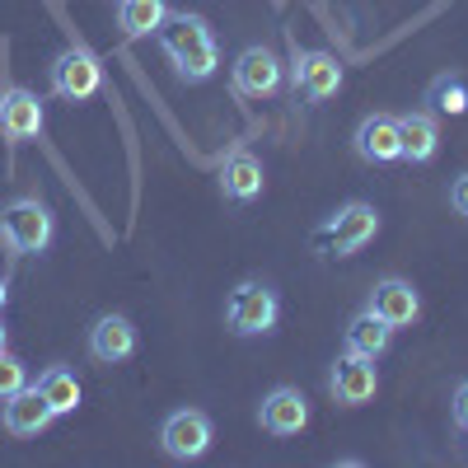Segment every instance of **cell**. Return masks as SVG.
Masks as SVG:
<instances>
[{
    "instance_id": "cell-25",
    "label": "cell",
    "mask_w": 468,
    "mask_h": 468,
    "mask_svg": "<svg viewBox=\"0 0 468 468\" xmlns=\"http://www.w3.org/2000/svg\"><path fill=\"white\" fill-rule=\"evenodd\" d=\"M5 300H10V286H5V277H0V309H5Z\"/></svg>"
},
{
    "instance_id": "cell-9",
    "label": "cell",
    "mask_w": 468,
    "mask_h": 468,
    "mask_svg": "<svg viewBox=\"0 0 468 468\" xmlns=\"http://www.w3.org/2000/svg\"><path fill=\"white\" fill-rule=\"evenodd\" d=\"M43 127H48L43 99L24 85H0V136L10 145H24L43 136Z\"/></svg>"
},
{
    "instance_id": "cell-13",
    "label": "cell",
    "mask_w": 468,
    "mask_h": 468,
    "mask_svg": "<svg viewBox=\"0 0 468 468\" xmlns=\"http://www.w3.org/2000/svg\"><path fill=\"white\" fill-rule=\"evenodd\" d=\"M366 309H370V314H379L388 328H412L421 319V295L403 277H384V282H375Z\"/></svg>"
},
{
    "instance_id": "cell-17",
    "label": "cell",
    "mask_w": 468,
    "mask_h": 468,
    "mask_svg": "<svg viewBox=\"0 0 468 468\" xmlns=\"http://www.w3.org/2000/svg\"><path fill=\"white\" fill-rule=\"evenodd\" d=\"M399 141H403V160L408 165H431L441 150V117L431 108H417L399 117Z\"/></svg>"
},
{
    "instance_id": "cell-12",
    "label": "cell",
    "mask_w": 468,
    "mask_h": 468,
    "mask_svg": "<svg viewBox=\"0 0 468 468\" xmlns=\"http://www.w3.org/2000/svg\"><path fill=\"white\" fill-rule=\"evenodd\" d=\"M351 150L366 165H399L403 160V141H399V117L394 112H366L356 132H351Z\"/></svg>"
},
{
    "instance_id": "cell-5",
    "label": "cell",
    "mask_w": 468,
    "mask_h": 468,
    "mask_svg": "<svg viewBox=\"0 0 468 468\" xmlns=\"http://www.w3.org/2000/svg\"><path fill=\"white\" fill-rule=\"evenodd\" d=\"M282 85H286V66H282L277 52L262 48V43L244 48L239 57H234V66H229V90L239 99H271V94H282Z\"/></svg>"
},
{
    "instance_id": "cell-19",
    "label": "cell",
    "mask_w": 468,
    "mask_h": 468,
    "mask_svg": "<svg viewBox=\"0 0 468 468\" xmlns=\"http://www.w3.org/2000/svg\"><path fill=\"white\" fill-rule=\"evenodd\" d=\"M169 19V0H117V28L127 37H154Z\"/></svg>"
},
{
    "instance_id": "cell-4",
    "label": "cell",
    "mask_w": 468,
    "mask_h": 468,
    "mask_svg": "<svg viewBox=\"0 0 468 468\" xmlns=\"http://www.w3.org/2000/svg\"><path fill=\"white\" fill-rule=\"evenodd\" d=\"M277 319H282V300H277V291H271L267 282H239L229 291V300H225V324H229V333L234 337H262V333H271L277 328Z\"/></svg>"
},
{
    "instance_id": "cell-16",
    "label": "cell",
    "mask_w": 468,
    "mask_h": 468,
    "mask_svg": "<svg viewBox=\"0 0 468 468\" xmlns=\"http://www.w3.org/2000/svg\"><path fill=\"white\" fill-rule=\"evenodd\" d=\"M132 351H136V328H132L127 314H103V319H94V328H90V356H94L99 366H122Z\"/></svg>"
},
{
    "instance_id": "cell-23",
    "label": "cell",
    "mask_w": 468,
    "mask_h": 468,
    "mask_svg": "<svg viewBox=\"0 0 468 468\" xmlns=\"http://www.w3.org/2000/svg\"><path fill=\"white\" fill-rule=\"evenodd\" d=\"M450 421L459 426V431H468V379L454 388V399H450Z\"/></svg>"
},
{
    "instance_id": "cell-8",
    "label": "cell",
    "mask_w": 468,
    "mask_h": 468,
    "mask_svg": "<svg viewBox=\"0 0 468 468\" xmlns=\"http://www.w3.org/2000/svg\"><path fill=\"white\" fill-rule=\"evenodd\" d=\"M291 85L295 94H304L309 103H328L342 94V66L333 52H319V48H295L291 57Z\"/></svg>"
},
{
    "instance_id": "cell-6",
    "label": "cell",
    "mask_w": 468,
    "mask_h": 468,
    "mask_svg": "<svg viewBox=\"0 0 468 468\" xmlns=\"http://www.w3.org/2000/svg\"><path fill=\"white\" fill-rule=\"evenodd\" d=\"M379 234V211L370 202H346L328 216V225L319 229V244L333 253V258H351L361 253L370 239Z\"/></svg>"
},
{
    "instance_id": "cell-1",
    "label": "cell",
    "mask_w": 468,
    "mask_h": 468,
    "mask_svg": "<svg viewBox=\"0 0 468 468\" xmlns=\"http://www.w3.org/2000/svg\"><path fill=\"white\" fill-rule=\"evenodd\" d=\"M160 48L174 61V75L183 85H202L220 70V48H216V33L202 15H187V10H169V19L160 24Z\"/></svg>"
},
{
    "instance_id": "cell-24",
    "label": "cell",
    "mask_w": 468,
    "mask_h": 468,
    "mask_svg": "<svg viewBox=\"0 0 468 468\" xmlns=\"http://www.w3.org/2000/svg\"><path fill=\"white\" fill-rule=\"evenodd\" d=\"M450 207L468 220V174H459V178L450 183Z\"/></svg>"
},
{
    "instance_id": "cell-14",
    "label": "cell",
    "mask_w": 468,
    "mask_h": 468,
    "mask_svg": "<svg viewBox=\"0 0 468 468\" xmlns=\"http://www.w3.org/2000/svg\"><path fill=\"white\" fill-rule=\"evenodd\" d=\"M57 421V412L48 408V399L37 394L33 384H24L19 394L5 399V408H0V426L15 436V441H33V436H43L48 426Z\"/></svg>"
},
{
    "instance_id": "cell-18",
    "label": "cell",
    "mask_w": 468,
    "mask_h": 468,
    "mask_svg": "<svg viewBox=\"0 0 468 468\" xmlns=\"http://www.w3.org/2000/svg\"><path fill=\"white\" fill-rule=\"evenodd\" d=\"M388 342H394V328H388L379 314H370V309H361V314H351L346 333H342V351H356V356H370L379 361Z\"/></svg>"
},
{
    "instance_id": "cell-26",
    "label": "cell",
    "mask_w": 468,
    "mask_h": 468,
    "mask_svg": "<svg viewBox=\"0 0 468 468\" xmlns=\"http://www.w3.org/2000/svg\"><path fill=\"white\" fill-rule=\"evenodd\" d=\"M0 351H5V324H0Z\"/></svg>"
},
{
    "instance_id": "cell-21",
    "label": "cell",
    "mask_w": 468,
    "mask_h": 468,
    "mask_svg": "<svg viewBox=\"0 0 468 468\" xmlns=\"http://www.w3.org/2000/svg\"><path fill=\"white\" fill-rule=\"evenodd\" d=\"M426 103L436 117H463L468 112V80L459 70H441L431 85H426Z\"/></svg>"
},
{
    "instance_id": "cell-22",
    "label": "cell",
    "mask_w": 468,
    "mask_h": 468,
    "mask_svg": "<svg viewBox=\"0 0 468 468\" xmlns=\"http://www.w3.org/2000/svg\"><path fill=\"white\" fill-rule=\"evenodd\" d=\"M24 384H28V366L15 356V351H0V403H5L10 394H19Z\"/></svg>"
},
{
    "instance_id": "cell-11",
    "label": "cell",
    "mask_w": 468,
    "mask_h": 468,
    "mask_svg": "<svg viewBox=\"0 0 468 468\" xmlns=\"http://www.w3.org/2000/svg\"><path fill=\"white\" fill-rule=\"evenodd\" d=\"M258 426L277 441H291L309 426V399L300 394L295 384H277L271 394L258 403Z\"/></svg>"
},
{
    "instance_id": "cell-15",
    "label": "cell",
    "mask_w": 468,
    "mask_h": 468,
    "mask_svg": "<svg viewBox=\"0 0 468 468\" xmlns=\"http://www.w3.org/2000/svg\"><path fill=\"white\" fill-rule=\"evenodd\" d=\"M262 183H267L262 160H258L253 150L234 145L225 154V165H220V192H225V202H253V197H262Z\"/></svg>"
},
{
    "instance_id": "cell-7",
    "label": "cell",
    "mask_w": 468,
    "mask_h": 468,
    "mask_svg": "<svg viewBox=\"0 0 468 468\" xmlns=\"http://www.w3.org/2000/svg\"><path fill=\"white\" fill-rule=\"evenodd\" d=\"M216 441V426L202 408H174L165 421H160V450L174 459V463H192L202 459Z\"/></svg>"
},
{
    "instance_id": "cell-20",
    "label": "cell",
    "mask_w": 468,
    "mask_h": 468,
    "mask_svg": "<svg viewBox=\"0 0 468 468\" xmlns=\"http://www.w3.org/2000/svg\"><path fill=\"white\" fill-rule=\"evenodd\" d=\"M33 388L48 399V408H52L57 417H70L75 408H80V379H75L66 366H48L43 375H37Z\"/></svg>"
},
{
    "instance_id": "cell-2",
    "label": "cell",
    "mask_w": 468,
    "mask_h": 468,
    "mask_svg": "<svg viewBox=\"0 0 468 468\" xmlns=\"http://www.w3.org/2000/svg\"><path fill=\"white\" fill-rule=\"evenodd\" d=\"M0 239L10 244V253L28 258V253H48L57 239V216L43 197H15L0 211Z\"/></svg>"
},
{
    "instance_id": "cell-10",
    "label": "cell",
    "mask_w": 468,
    "mask_h": 468,
    "mask_svg": "<svg viewBox=\"0 0 468 468\" xmlns=\"http://www.w3.org/2000/svg\"><path fill=\"white\" fill-rule=\"evenodd\" d=\"M328 394L337 408H366L379 394V370L370 356H356V351H342L333 375H328Z\"/></svg>"
},
{
    "instance_id": "cell-3",
    "label": "cell",
    "mask_w": 468,
    "mask_h": 468,
    "mask_svg": "<svg viewBox=\"0 0 468 468\" xmlns=\"http://www.w3.org/2000/svg\"><path fill=\"white\" fill-rule=\"evenodd\" d=\"M48 80H52V94L66 99V103H85L103 90V61L75 37V43H66L52 66H48Z\"/></svg>"
}]
</instances>
